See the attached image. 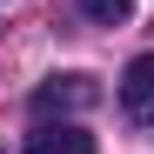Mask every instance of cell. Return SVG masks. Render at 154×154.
Segmentation results:
<instances>
[{
  "label": "cell",
  "instance_id": "obj_2",
  "mask_svg": "<svg viewBox=\"0 0 154 154\" xmlns=\"http://www.w3.org/2000/svg\"><path fill=\"white\" fill-rule=\"evenodd\" d=\"M121 107H127V121H154V54L127 60V74H121Z\"/></svg>",
  "mask_w": 154,
  "mask_h": 154
},
{
  "label": "cell",
  "instance_id": "obj_4",
  "mask_svg": "<svg viewBox=\"0 0 154 154\" xmlns=\"http://www.w3.org/2000/svg\"><path fill=\"white\" fill-rule=\"evenodd\" d=\"M81 14H94V20H107V27H114V20L134 14V0H81Z\"/></svg>",
  "mask_w": 154,
  "mask_h": 154
},
{
  "label": "cell",
  "instance_id": "obj_1",
  "mask_svg": "<svg viewBox=\"0 0 154 154\" xmlns=\"http://www.w3.org/2000/svg\"><path fill=\"white\" fill-rule=\"evenodd\" d=\"M94 100H100V87L87 81V74H54V81L34 87V114H81V107H94Z\"/></svg>",
  "mask_w": 154,
  "mask_h": 154
},
{
  "label": "cell",
  "instance_id": "obj_3",
  "mask_svg": "<svg viewBox=\"0 0 154 154\" xmlns=\"http://www.w3.org/2000/svg\"><path fill=\"white\" fill-rule=\"evenodd\" d=\"M27 154H94V134L87 127H74V121H40L34 134H27Z\"/></svg>",
  "mask_w": 154,
  "mask_h": 154
}]
</instances>
